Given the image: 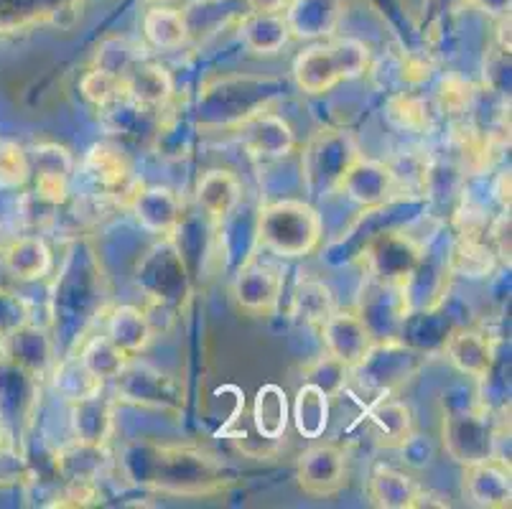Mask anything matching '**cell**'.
Instances as JSON below:
<instances>
[{
	"label": "cell",
	"instance_id": "obj_19",
	"mask_svg": "<svg viewBox=\"0 0 512 509\" xmlns=\"http://www.w3.org/2000/svg\"><path fill=\"white\" fill-rule=\"evenodd\" d=\"M344 16V0H288L283 18L291 39L327 41L337 34Z\"/></svg>",
	"mask_w": 512,
	"mask_h": 509
},
{
	"label": "cell",
	"instance_id": "obj_3",
	"mask_svg": "<svg viewBox=\"0 0 512 509\" xmlns=\"http://www.w3.org/2000/svg\"><path fill=\"white\" fill-rule=\"evenodd\" d=\"M283 97V82L260 74H227L207 82L199 92L197 125L202 130H235Z\"/></svg>",
	"mask_w": 512,
	"mask_h": 509
},
{
	"label": "cell",
	"instance_id": "obj_7",
	"mask_svg": "<svg viewBox=\"0 0 512 509\" xmlns=\"http://www.w3.org/2000/svg\"><path fill=\"white\" fill-rule=\"evenodd\" d=\"M360 156V143L349 130L324 128L314 133L301 151V179L306 191L316 196L339 191L344 174Z\"/></svg>",
	"mask_w": 512,
	"mask_h": 509
},
{
	"label": "cell",
	"instance_id": "obj_36",
	"mask_svg": "<svg viewBox=\"0 0 512 509\" xmlns=\"http://www.w3.org/2000/svg\"><path fill=\"white\" fill-rule=\"evenodd\" d=\"M329 415H332V398L311 382H304L291 408V420L299 436L311 438V441L324 436L329 428Z\"/></svg>",
	"mask_w": 512,
	"mask_h": 509
},
{
	"label": "cell",
	"instance_id": "obj_40",
	"mask_svg": "<svg viewBox=\"0 0 512 509\" xmlns=\"http://www.w3.org/2000/svg\"><path fill=\"white\" fill-rule=\"evenodd\" d=\"M49 377L54 380V390H57L67 403L87 398L92 392L105 390V385H102L97 377H92L90 372H87L85 364L79 362L77 354H67V357H62V362L57 359V364H54V370H51Z\"/></svg>",
	"mask_w": 512,
	"mask_h": 509
},
{
	"label": "cell",
	"instance_id": "obj_31",
	"mask_svg": "<svg viewBox=\"0 0 512 509\" xmlns=\"http://www.w3.org/2000/svg\"><path fill=\"white\" fill-rule=\"evenodd\" d=\"M421 484L406 471L393 466H375L367 479V499L380 509H413Z\"/></svg>",
	"mask_w": 512,
	"mask_h": 509
},
{
	"label": "cell",
	"instance_id": "obj_47",
	"mask_svg": "<svg viewBox=\"0 0 512 509\" xmlns=\"http://www.w3.org/2000/svg\"><path fill=\"white\" fill-rule=\"evenodd\" d=\"M31 176V161L21 146L3 143L0 146V184L21 186Z\"/></svg>",
	"mask_w": 512,
	"mask_h": 509
},
{
	"label": "cell",
	"instance_id": "obj_24",
	"mask_svg": "<svg viewBox=\"0 0 512 509\" xmlns=\"http://www.w3.org/2000/svg\"><path fill=\"white\" fill-rule=\"evenodd\" d=\"M69 428L74 441L107 446L115 436V398L100 390L69 403Z\"/></svg>",
	"mask_w": 512,
	"mask_h": 509
},
{
	"label": "cell",
	"instance_id": "obj_41",
	"mask_svg": "<svg viewBox=\"0 0 512 509\" xmlns=\"http://www.w3.org/2000/svg\"><path fill=\"white\" fill-rule=\"evenodd\" d=\"M143 59L141 49L125 36H107L95 51V62L92 67L102 69L107 74H115V77L123 79L130 69L136 67Z\"/></svg>",
	"mask_w": 512,
	"mask_h": 509
},
{
	"label": "cell",
	"instance_id": "obj_20",
	"mask_svg": "<svg viewBox=\"0 0 512 509\" xmlns=\"http://www.w3.org/2000/svg\"><path fill=\"white\" fill-rule=\"evenodd\" d=\"M31 174L36 179V196L59 207L67 202L69 184H72V153L59 143H39L31 151Z\"/></svg>",
	"mask_w": 512,
	"mask_h": 509
},
{
	"label": "cell",
	"instance_id": "obj_46",
	"mask_svg": "<svg viewBox=\"0 0 512 509\" xmlns=\"http://www.w3.org/2000/svg\"><path fill=\"white\" fill-rule=\"evenodd\" d=\"M334 56H337L342 79H357L370 67V46L360 39H334L332 41Z\"/></svg>",
	"mask_w": 512,
	"mask_h": 509
},
{
	"label": "cell",
	"instance_id": "obj_29",
	"mask_svg": "<svg viewBox=\"0 0 512 509\" xmlns=\"http://www.w3.org/2000/svg\"><path fill=\"white\" fill-rule=\"evenodd\" d=\"M293 79H296V87L304 90L306 95H324V92L334 90L339 82H344L332 41L314 44L301 51L293 62Z\"/></svg>",
	"mask_w": 512,
	"mask_h": 509
},
{
	"label": "cell",
	"instance_id": "obj_27",
	"mask_svg": "<svg viewBox=\"0 0 512 509\" xmlns=\"http://www.w3.org/2000/svg\"><path fill=\"white\" fill-rule=\"evenodd\" d=\"M102 334L125 354V357H141L151 347L156 329L148 319L146 308L130 306H113L105 314V331Z\"/></svg>",
	"mask_w": 512,
	"mask_h": 509
},
{
	"label": "cell",
	"instance_id": "obj_50",
	"mask_svg": "<svg viewBox=\"0 0 512 509\" xmlns=\"http://www.w3.org/2000/svg\"><path fill=\"white\" fill-rule=\"evenodd\" d=\"M484 82L490 84L492 92L505 95L510 90V49L500 46L490 54V59H484Z\"/></svg>",
	"mask_w": 512,
	"mask_h": 509
},
{
	"label": "cell",
	"instance_id": "obj_2",
	"mask_svg": "<svg viewBox=\"0 0 512 509\" xmlns=\"http://www.w3.org/2000/svg\"><path fill=\"white\" fill-rule=\"evenodd\" d=\"M51 301L57 352L59 344H64L67 354H77V347H82L97 316L107 314V278L97 263L95 247L87 240H77L69 247Z\"/></svg>",
	"mask_w": 512,
	"mask_h": 509
},
{
	"label": "cell",
	"instance_id": "obj_49",
	"mask_svg": "<svg viewBox=\"0 0 512 509\" xmlns=\"http://www.w3.org/2000/svg\"><path fill=\"white\" fill-rule=\"evenodd\" d=\"M100 499V489L97 482H64L62 492L49 502V507H92Z\"/></svg>",
	"mask_w": 512,
	"mask_h": 509
},
{
	"label": "cell",
	"instance_id": "obj_8",
	"mask_svg": "<svg viewBox=\"0 0 512 509\" xmlns=\"http://www.w3.org/2000/svg\"><path fill=\"white\" fill-rule=\"evenodd\" d=\"M428 362V352L403 342V339H390V342H375L365 359L349 372V382L360 385L362 390L377 398L395 395L400 387H406L423 364Z\"/></svg>",
	"mask_w": 512,
	"mask_h": 509
},
{
	"label": "cell",
	"instance_id": "obj_12",
	"mask_svg": "<svg viewBox=\"0 0 512 509\" xmlns=\"http://www.w3.org/2000/svg\"><path fill=\"white\" fill-rule=\"evenodd\" d=\"M357 314L365 321L367 329L372 331L375 342L400 339L403 324H406L408 314H411L406 288L388 286V283H380V280L367 275L365 283H362Z\"/></svg>",
	"mask_w": 512,
	"mask_h": 509
},
{
	"label": "cell",
	"instance_id": "obj_9",
	"mask_svg": "<svg viewBox=\"0 0 512 509\" xmlns=\"http://www.w3.org/2000/svg\"><path fill=\"white\" fill-rule=\"evenodd\" d=\"M115 400L133 408L179 415L184 410V387L153 364L130 357L113 380Z\"/></svg>",
	"mask_w": 512,
	"mask_h": 509
},
{
	"label": "cell",
	"instance_id": "obj_43",
	"mask_svg": "<svg viewBox=\"0 0 512 509\" xmlns=\"http://www.w3.org/2000/svg\"><path fill=\"white\" fill-rule=\"evenodd\" d=\"M349 367L344 362H339L332 354H321L314 362H309L304 367V382H311L319 390H324L329 398H339L349 385Z\"/></svg>",
	"mask_w": 512,
	"mask_h": 509
},
{
	"label": "cell",
	"instance_id": "obj_16",
	"mask_svg": "<svg viewBox=\"0 0 512 509\" xmlns=\"http://www.w3.org/2000/svg\"><path fill=\"white\" fill-rule=\"evenodd\" d=\"M235 133L242 148L260 161H281V158L291 156L299 146L291 123L273 110H263L248 118L245 123L237 125Z\"/></svg>",
	"mask_w": 512,
	"mask_h": 509
},
{
	"label": "cell",
	"instance_id": "obj_42",
	"mask_svg": "<svg viewBox=\"0 0 512 509\" xmlns=\"http://www.w3.org/2000/svg\"><path fill=\"white\" fill-rule=\"evenodd\" d=\"M495 268V252L487 247V242H479L474 237H464L454 247V255L449 260L451 273L467 275V278H484Z\"/></svg>",
	"mask_w": 512,
	"mask_h": 509
},
{
	"label": "cell",
	"instance_id": "obj_51",
	"mask_svg": "<svg viewBox=\"0 0 512 509\" xmlns=\"http://www.w3.org/2000/svg\"><path fill=\"white\" fill-rule=\"evenodd\" d=\"M441 90H444L441 92V95H444V105L449 107V110H464V107H469V102H472L474 97V87L469 82H464V79H459V90H454V84H451L449 77Z\"/></svg>",
	"mask_w": 512,
	"mask_h": 509
},
{
	"label": "cell",
	"instance_id": "obj_11",
	"mask_svg": "<svg viewBox=\"0 0 512 509\" xmlns=\"http://www.w3.org/2000/svg\"><path fill=\"white\" fill-rule=\"evenodd\" d=\"M39 400L41 377L11 359L0 364V433L11 448L34 423Z\"/></svg>",
	"mask_w": 512,
	"mask_h": 509
},
{
	"label": "cell",
	"instance_id": "obj_23",
	"mask_svg": "<svg viewBox=\"0 0 512 509\" xmlns=\"http://www.w3.org/2000/svg\"><path fill=\"white\" fill-rule=\"evenodd\" d=\"M464 494L474 507L505 509L512 502L510 464L502 459H487L464 466Z\"/></svg>",
	"mask_w": 512,
	"mask_h": 509
},
{
	"label": "cell",
	"instance_id": "obj_18",
	"mask_svg": "<svg viewBox=\"0 0 512 509\" xmlns=\"http://www.w3.org/2000/svg\"><path fill=\"white\" fill-rule=\"evenodd\" d=\"M319 329L327 354L347 364L349 370L357 367L370 354V349L375 347V336H372V331L367 329V324L360 319L357 311L337 308Z\"/></svg>",
	"mask_w": 512,
	"mask_h": 509
},
{
	"label": "cell",
	"instance_id": "obj_52",
	"mask_svg": "<svg viewBox=\"0 0 512 509\" xmlns=\"http://www.w3.org/2000/svg\"><path fill=\"white\" fill-rule=\"evenodd\" d=\"M472 6H477L479 11L487 13L492 18H507L510 16V0H469Z\"/></svg>",
	"mask_w": 512,
	"mask_h": 509
},
{
	"label": "cell",
	"instance_id": "obj_13",
	"mask_svg": "<svg viewBox=\"0 0 512 509\" xmlns=\"http://www.w3.org/2000/svg\"><path fill=\"white\" fill-rule=\"evenodd\" d=\"M347 451L339 443H314L296 461V482L309 497H334L347 484Z\"/></svg>",
	"mask_w": 512,
	"mask_h": 509
},
{
	"label": "cell",
	"instance_id": "obj_10",
	"mask_svg": "<svg viewBox=\"0 0 512 509\" xmlns=\"http://www.w3.org/2000/svg\"><path fill=\"white\" fill-rule=\"evenodd\" d=\"M426 258V247L403 230L372 232L362 247V263L370 278L406 288Z\"/></svg>",
	"mask_w": 512,
	"mask_h": 509
},
{
	"label": "cell",
	"instance_id": "obj_44",
	"mask_svg": "<svg viewBox=\"0 0 512 509\" xmlns=\"http://www.w3.org/2000/svg\"><path fill=\"white\" fill-rule=\"evenodd\" d=\"M79 92H82V97H85L90 105L100 107V110H105V107H110L113 102L123 100L125 97L123 79L95 67L82 77V82H79Z\"/></svg>",
	"mask_w": 512,
	"mask_h": 509
},
{
	"label": "cell",
	"instance_id": "obj_14",
	"mask_svg": "<svg viewBox=\"0 0 512 509\" xmlns=\"http://www.w3.org/2000/svg\"><path fill=\"white\" fill-rule=\"evenodd\" d=\"M339 191H344L349 202H355L365 212L367 209L390 207L393 202H398V196H403L390 163L372 161L365 156H360L349 166L342 184H339Z\"/></svg>",
	"mask_w": 512,
	"mask_h": 509
},
{
	"label": "cell",
	"instance_id": "obj_54",
	"mask_svg": "<svg viewBox=\"0 0 512 509\" xmlns=\"http://www.w3.org/2000/svg\"><path fill=\"white\" fill-rule=\"evenodd\" d=\"M416 507H451V502L446 497H441V494L428 492V489L421 487L416 502H413V509H416Z\"/></svg>",
	"mask_w": 512,
	"mask_h": 509
},
{
	"label": "cell",
	"instance_id": "obj_30",
	"mask_svg": "<svg viewBox=\"0 0 512 509\" xmlns=\"http://www.w3.org/2000/svg\"><path fill=\"white\" fill-rule=\"evenodd\" d=\"M123 90L130 102H136L138 107H146V110L156 112L164 110L171 102V97H174V79H171L169 69L161 67L158 62L141 59L123 77Z\"/></svg>",
	"mask_w": 512,
	"mask_h": 509
},
{
	"label": "cell",
	"instance_id": "obj_32",
	"mask_svg": "<svg viewBox=\"0 0 512 509\" xmlns=\"http://www.w3.org/2000/svg\"><path fill=\"white\" fill-rule=\"evenodd\" d=\"M54 464L62 482H97L102 471L113 464V456L107 446L72 441L69 446L59 448Z\"/></svg>",
	"mask_w": 512,
	"mask_h": 509
},
{
	"label": "cell",
	"instance_id": "obj_48",
	"mask_svg": "<svg viewBox=\"0 0 512 509\" xmlns=\"http://www.w3.org/2000/svg\"><path fill=\"white\" fill-rule=\"evenodd\" d=\"M31 321V306L26 298L11 291H0V339Z\"/></svg>",
	"mask_w": 512,
	"mask_h": 509
},
{
	"label": "cell",
	"instance_id": "obj_26",
	"mask_svg": "<svg viewBox=\"0 0 512 509\" xmlns=\"http://www.w3.org/2000/svg\"><path fill=\"white\" fill-rule=\"evenodd\" d=\"M6 354V359L21 364L23 370L34 372L41 380L51 375L59 359L54 336L41 326H34L31 321L6 336Z\"/></svg>",
	"mask_w": 512,
	"mask_h": 509
},
{
	"label": "cell",
	"instance_id": "obj_37",
	"mask_svg": "<svg viewBox=\"0 0 512 509\" xmlns=\"http://www.w3.org/2000/svg\"><path fill=\"white\" fill-rule=\"evenodd\" d=\"M288 420H291V405L281 385H263L255 392L253 403V426L265 441H281L286 436Z\"/></svg>",
	"mask_w": 512,
	"mask_h": 509
},
{
	"label": "cell",
	"instance_id": "obj_6",
	"mask_svg": "<svg viewBox=\"0 0 512 509\" xmlns=\"http://www.w3.org/2000/svg\"><path fill=\"white\" fill-rule=\"evenodd\" d=\"M136 286L143 291L151 311L164 314L166 319H174L176 311L186 306L192 283L176 237H158L156 245L138 260Z\"/></svg>",
	"mask_w": 512,
	"mask_h": 509
},
{
	"label": "cell",
	"instance_id": "obj_17",
	"mask_svg": "<svg viewBox=\"0 0 512 509\" xmlns=\"http://www.w3.org/2000/svg\"><path fill=\"white\" fill-rule=\"evenodd\" d=\"M125 207L156 237H176L184 224V202L169 186H138Z\"/></svg>",
	"mask_w": 512,
	"mask_h": 509
},
{
	"label": "cell",
	"instance_id": "obj_5",
	"mask_svg": "<svg viewBox=\"0 0 512 509\" xmlns=\"http://www.w3.org/2000/svg\"><path fill=\"white\" fill-rule=\"evenodd\" d=\"M441 443L446 456L459 466L495 459L500 431L492 418V408L479 403V398L454 400L444 392Z\"/></svg>",
	"mask_w": 512,
	"mask_h": 509
},
{
	"label": "cell",
	"instance_id": "obj_22",
	"mask_svg": "<svg viewBox=\"0 0 512 509\" xmlns=\"http://www.w3.org/2000/svg\"><path fill=\"white\" fill-rule=\"evenodd\" d=\"M362 423L377 448H400L416 433V418H413L411 405L393 395L372 400L367 413L362 415Z\"/></svg>",
	"mask_w": 512,
	"mask_h": 509
},
{
	"label": "cell",
	"instance_id": "obj_45",
	"mask_svg": "<svg viewBox=\"0 0 512 509\" xmlns=\"http://www.w3.org/2000/svg\"><path fill=\"white\" fill-rule=\"evenodd\" d=\"M388 118L395 128L408 130V133H423L431 128V112L421 97L398 95L390 100Z\"/></svg>",
	"mask_w": 512,
	"mask_h": 509
},
{
	"label": "cell",
	"instance_id": "obj_38",
	"mask_svg": "<svg viewBox=\"0 0 512 509\" xmlns=\"http://www.w3.org/2000/svg\"><path fill=\"white\" fill-rule=\"evenodd\" d=\"M143 39L156 51H176L186 46L192 34H189L184 11L166 6L148 8L146 16H143Z\"/></svg>",
	"mask_w": 512,
	"mask_h": 509
},
{
	"label": "cell",
	"instance_id": "obj_34",
	"mask_svg": "<svg viewBox=\"0 0 512 509\" xmlns=\"http://www.w3.org/2000/svg\"><path fill=\"white\" fill-rule=\"evenodd\" d=\"M339 308L337 296L321 278L304 275L299 278L291 296V316L299 324L321 326Z\"/></svg>",
	"mask_w": 512,
	"mask_h": 509
},
{
	"label": "cell",
	"instance_id": "obj_25",
	"mask_svg": "<svg viewBox=\"0 0 512 509\" xmlns=\"http://www.w3.org/2000/svg\"><path fill=\"white\" fill-rule=\"evenodd\" d=\"M197 204L212 227H225L242 204V181L227 168H212L197 181Z\"/></svg>",
	"mask_w": 512,
	"mask_h": 509
},
{
	"label": "cell",
	"instance_id": "obj_21",
	"mask_svg": "<svg viewBox=\"0 0 512 509\" xmlns=\"http://www.w3.org/2000/svg\"><path fill=\"white\" fill-rule=\"evenodd\" d=\"M444 357L459 375L482 380L497 359V342L484 331L454 329L444 339Z\"/></svg>",
	"mask_w": 512,
	"mask_h": 509
},
{
	"label": "cell",
	"instance_id": "obj_53",
	"mask_svg": "<svg viewBox=\"0 0 512 509\" xmlns=\"http://www.w3.org/2000/svg\"><path fill=\"white\" fill-rule=\"evenodd\" d=\"M250 13H283L288 0H242Z\"/></svg>",
	"mask_w": 512,
	"mask_h": 509
},
{
	"label": "cell",
	"instance_id": "obj_15",
	"mask_svg": "<svg viewBox=\"0 0 512 509\" xmlns=\"http://www.w3.org/2000/svg\"><path fill=\"white\" fill-rule=\"evenodd\" d=\"M283 275L273 265L250 258L232 278V298L237 308L253 316H271L281 306Z\"/></svg>",
	"mask_w": 512,
	"mask_h": 509
},
{
	"label": "cell",
	"instance_id": "obj_35",
	"mask_svg": "<svg viewBox=\"0 0 512 509\" xmlns=\"http://www.w3.org/2000/svg\"><path fill=\"white\" fill-rule=\"evenodd\" d=\"M3 263L13 278L31 283V280H41L51 273V250L44 237L39 235L18 237L3 250Z\"/></svg>",
	"mask_w": 512,
	"mask_h": 509
},
{
	"label": "cell",
	"instance_id": "obj_1",
	"mask_svg": "<svg viewBox=\"0 0 512 509\" xmlns=\"http://www.w3.org/2000/svg\"><path fill=\"white\" fill-rule=\"evenodd\" d=\"M113 461L128 487L166 497H220L237 484V471L222 456L194 443L136 438L125 443Z\"/></svg>",
	"mask_w": 512,
	"mask_h": 509
},
{
	"label": "cell",
	"instance_id": "obj_28",
	"mask_svg": "<svg viewBox=\"0 0 512 509\" xmlns=\"http://www.w3.org/2000/svg\"><path fill=\"white\" fill-rule=\"evenodd\" d=\"M85 171L100 189L107 191V194H123L125 204H128V199L133 196V191L141 186L133 179V166H130L128 156H125L118 146H110V143H97V146H92L90 151H87Z\"/></svg>",
	"mask_w": 512,
	"mask_h": 509
},
{
	"label": "cell",
	"instance_id": "obj_33",
	"mask_svg": "<svg viewBox=\"0 0 512 509\" xmlns=\"http://www.w3.org/2000/svg\"><path fill=\"white\" fill-rule=\"evenodd\" d=\"M240 39L255 56H276L291 41L283 13H245L240 18Z\"/></svg>",
	"mask_w": 512,
	"mask_h": 509
},
{
	"label": "cell",
	"instance_id": "obj_4",
	"mask_svg": "<svg viewBox=\"0 0 512 509\" xmlns=\"http://www.w3.org/2000/svg\"><path fill=\"white\" fill-rule=\"evenodd\" d=\"M324 219L304 199H278L263 204L255 217V250H268L283 260L309 258L321 245Z\"/></svg>",
	"mask_w": 512,
	"mask_h": 509
},
{
	"label": "cell",
	"instance_id": "obj_39",
	"mask_svg": "<svg viewBox=\"0 0 512 509\" xmlns=\"http://www.w3.org/2000/svg\"><path fill=\"white\" fill-rule=\"evenodd\" d=\"M79 362L85 364L87 372L92 377L107 385V382H113L115 375L123 370V364L128 362L130 357H125L118 347H115L105 334H97V336H87L82 347H79Z\"/></svg>",
	"mask_w": 512,
	"mask_h": 509
}]
</instances>
